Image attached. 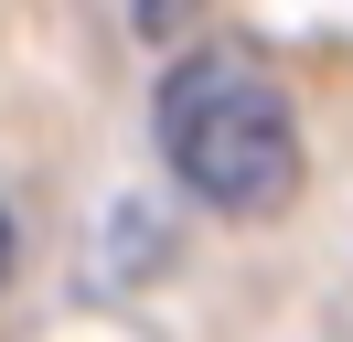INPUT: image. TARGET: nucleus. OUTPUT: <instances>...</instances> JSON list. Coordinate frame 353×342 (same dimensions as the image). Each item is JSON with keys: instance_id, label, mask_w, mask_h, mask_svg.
Returning <instances> with one entry per match:
<instances>
[{"instance_id": "f257e3e1", "label": "nucleus", "mask_w": 353, "mask_h": 342, "mask_svg": "<svg viewBox=\"0 0 353 342\" xmlns=\"http://www.w3.org/2000/svg\"><path fill=\"white\" fill-rule=\"evenodd\" d=\"M150 139H161V161H172V182L193 192V203H214V214H279L289 192H300V161H310L289 86L268 75L246 43H203V54H182L172 75H161Z\"/></svg>"}, {"instance_id": "f03ea898", "label": "nucleus", "mask_w": 353, "mask_h": 342, "mask_svg": "<svg viewBox=\"0 0 353 342\" xmlns=\"http://www.w3.org/2000/svg\"><path fill=\"white\" fill-rule=\"evenodd\" d=\"M0 278H11V214H0Z\"/></svg>"}, {"instance_id": "7ed1b4c3", "label": "nucleus", "mask_w": 353, "mask_h": 342, "mask_svg": "<svg viewBox=\"0 0 353 342\" xmlns=\"http://www.w3.org/2000/svg\"><path fill=\"white\" fill-rule=\"evenodd\" d=\"M139 11H161V0H139Z\"/></svg>"}]
</instances>
